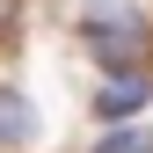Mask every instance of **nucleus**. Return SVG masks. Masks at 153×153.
I'll return each mask as SVG.
<instances>
[{
  "label": "nucleus",
  "instance_id": "3",
  "mask_svg": "<svg viewBox=\"0 0 153 153\" xmlns=\"http://www.w3.org/2000/svg\"><path fill=\"white\" fill-rule=\"evenodd\" d=\"M29 139V95L0 88V146H22Z\"/></svg>",
  "mask_w": 153,
  "mask_h": 153
},
{
  "label": "nucleus",
  "instance_id": "1",
  "mask_svg": "<svg viewBox=\"0 0 153 153\" xmlns=\"http://www.w3.org/2000/svg\"><path fill=\"white\" fill-rule=\"evenodd\" d=\"M139 29H146V22L124 7V0H88V51H95L109 73H124L131 59H139V44H146Z\"/></svg>",
  "mask_w": 153,
  "mask_h": 153
},
{
  "label": "nucleus",
  "instance_id": "2",
  "mask_svg": "<svg viewBox=\"0 0 153 153\" xmlns=\"http://www.w3.org/2000/svg\"><path fill=\"white\" fill-rule=\"evenodd\" d=\"M146 102H153V80H146V73H131V66H124V73H109V88L95 95V109H102L109 124H124V117H139Z\"/></svg>",
  "mask_w": 153,
  "mask_h": 153
},
{
  "label": "nucleus",
  "instance_id": "4",
  "mask_svg": "<svg viewBox=\"0 0 153 153\" xmlns=\"http://www.w3.org/2000/svg\"><path fill=\"white\" fill-rule=\"evenodd\" d=\"M95 153H146V139H139V131H109Z\"/></svg>",
  "mask_w": 153,
  "mask_h": 153
}]
</instances>
